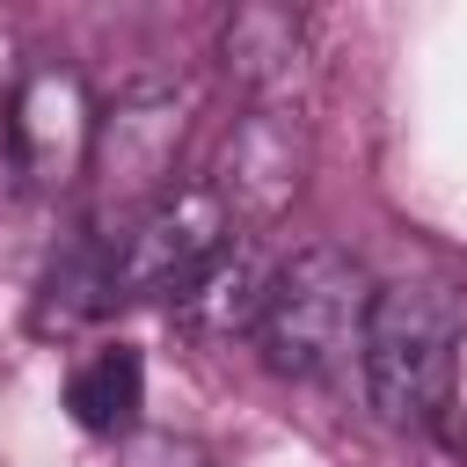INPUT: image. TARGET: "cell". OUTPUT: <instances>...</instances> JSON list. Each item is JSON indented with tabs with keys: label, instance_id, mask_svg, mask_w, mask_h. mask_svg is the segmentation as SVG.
<instances>
[{
	"label": "cell",
	"instance_id": "1",
	"mask_svg": "<svg viewBox=\"0 0 467 467\" xmlns=\"http://www.w3.org/2000/svg\"><path fill=\"white\" fill-rule=\"evenodd\" d=\"M460 336H467V306L452 285L409 277V285H379L372 314H365V394L387 423H416L431 431L452 401V372H460Z\"/></svg>",
	"mask_w": 467,
	"mask_h": 467
},
{
	"label": "cell",
	"instance_id": "2",
	"mask_svg": "<svg viewBox=\"0 0 467 467\" xmlns=\"http://www.w3.org/2000/svg\"><path fill=\"white\" fill-rule=\"evenodd\" d=\"M365 314H372L365 263L350 248H299L285 270H270L255 343L285 379H336L365 350Z\"/></svg>",
	"mask_w": 467,
	"mask_h": 467
},
{
	"label": "cell",
	"instance_id": "3",
	"mask_svg": "<svg viewBox=\"0 0 467 467\" xmlns=\"http://www.w3.org/2000/svg\"><path fill=\"white\" fill-rule=\"evenodd\" d=\"M175 153H182V95L139 88V95L109 102L95 117V153H88V175H95V219L88 226L124 241V226L146 219L175 190Z\"/></svg>",
	"mask_w": 467,
	"mask_h": 467
},
{
	"label": "cell",
	"instance_id": "4",
	"mask_svg": "<svg viewBox=\"0 0 467 467\" xmlns=\"http://www.w3.org/2000/svg\"><path fill=\"white\" fill-rule=\"evenodd\" d=\"M234 212L219 204L212 182H190V190H168L146 219L124 226L117 241V299H182L234 241L226 226Z\"/></svg>",
	"mask_w": 467,
	"mask_h": 467
},
{
	"label": "cell",
	"instance_id": "5",
	"mask_svg": "<svg viewBox=\"0 0 467 467\" xmlns=\"http://www.w3.org/2000/svg\"><path fill=\"white\" fill-rule=\"evenodd\" d=\"M7 146H15V168L29 175V190H66L88 153H95V102L80 88L73 66L44 58L22 73L15 102H7Z\"/></svg>",
	"mask_w": 467,
	"mask_h": 467
},
{
	"label": "cell",
	"instance_id": "6",
	"mask_svg": "<svg viewBox=\"0 0 467 467\" xmlns=\"http://www.w3.org/2000/svg\"><path fill=\"white\" fill-rule=\"evenodd\" d=\"M306 182V131H299V109H248L219 153V204L270 226Z\"/></svg>",
	"mask_w": 467,
	"mask_h": 467
},
{
	"label": "cell",
	"instance_id": "7",
	"mask_svg": "<svg viewBox=\"0 0 467 467\" xmlns=\"http://www.w3.org/2000/svg\"><path fill=\"white\" fill-rule=\"evenodd\" d=\"M219 58L226 73L248 88L255 109H292L306 95V29L292 7H270V0H248L226 15V36H219Z\"/></svg>",
	"mask_w": 467,
	"mask_h": 467
},
{
	"label": "cell",
	"instance_id": "8",
	"mask_svg": "<svg viewBox=\"0 0 467 467\" xmlns=\"http://www.w3.org/2000/svg\"><path fill=\"white\" fill-rule=\"evenodd\" d=\"M117 299V241L80 226L51 270H44V299H36V328H73V321H95L102 306Z\"/></svg>",
	"mask_w": 467,
	"mask_h": 467
},
{
	"label": "cell",
	"instance_id": "9",
	"mask_svg": "<svg viewBox=\"0 0 467 467\" xmlns=\"http://www.w3.org/2000/svg\"><path fill=\"white\" fill-rule=\"evenodd\" d=\"M263 299H270L263 255H255L248 241H226V255L175 299V314H182L190 328H204V336H241V328L263 321Z\"/></svg>",
	"mask_w": 467,
	"mask_h": 467
},
{
	"label": "cell",
	"instance_id": "10",
	"mask_svg": "<svg viewBox=\"0 0 467 467\" xmlns=\"http://www.w3.org/2000/svg\"><path fill=\"white\" fill-rule=\"evenodd\" d=\"M66 409H73V423H80V431H95V438L131 431V423H139V409H146V358H139L131 343L95 350V358L66 379Z\"/></svg>",
	"mask_w": 467,
	"mask_h": 467
},
{
	"label": "cell",
	"instance_id": "11",
	"mask_svg": "<svg viewBox=\"0 0 467 467\" xmlns=\"http://www.w3.org/2000/svg\"><path fill=\"white\" fill-rule=\"evenodd\" d=\"M15 88H22V80H15V36L0 29V102H15Z\"/></svg>",
	"mask_w": 467,
	"mask_h": 467
}]
</instances>
